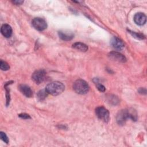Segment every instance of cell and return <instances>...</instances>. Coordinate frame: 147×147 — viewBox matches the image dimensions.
Here are the masks:
<instances>
[{
  "mask_svg": "<svg viewBox=\"0 0 147 147\" xmlns=\"http://www.w3.org/2000/svg\"><path fill=\"white\" fill-rule=\"evenodd\" d=\"M65 88L64 85L60 82H53L48 84L45 90L48 94L52 95H58L62 93Z\"/></svg>",
  "mask_w": 147,
  "mask_h": 147,
  "instance_id": "1",
  "label": "cell"
},
{
  "mask_svg": "<svg viewBox=\"0 0 147 147\" xmlns=\"http://www.w3.org/2000/svg\"><path fill=\"white\" fill-rule=\"evenodd\" d=\"M32 24L34 29L39 31L44 30L47 27V24L46 21L43 18L40 17L34 18L32 21Z\"/></svg>",
  "mask_w": 147,
  "mask_h": 147,
  "instance_id": "4",
  "label": "cell"
},
{
  "mask_svg": "<svg viewBox=\"0 0 147 147\" xmlns=\"http://www.w3.org/2000/svg\"><path fill=\"white\" fill-rule=\"evenodd\" d=\"M48 92L47 91V90L45 89V90H41L40 91H38V92L37 93V99L41 101L42 100H44L48 95Z\"/></svg>",
  "mask_w": 147,
  "mask_h": 147,
  "instance_id": "14",
  "label": "cell"
},
{
  "mask_svg": "<svg viewBox=\"0 0 147 147\" xmlns=\"http://www.w3.org/2000/svg\"><path fill=\"white\" fill-rule=\"evenodd\" d=\"M110 42L113 47L117 50H121L125 47L123 41L117 37H113L111 38Z\"/></svg>",
  "mask_w": 147,
  "mask_h": 147,
  "instance_id": "8",
  "label": "cell"
},
{
  "mask_svg": "<svg viewBox=\"0 0 147 147\" xmlns=\"http://www.w3.org/2000/svg\"><path fill=\"white\" fill-rule=\"evenodd\" d=\"M108 56L111 60L115 61L124 63L126 61V59L125 56L118 52H115V51L111 52L108 54Z\"/></svg>",
  "mask_w": 147,
  "mask_h": 147,
  "instance_id": "7",
  "label": "cell"
},
{
  "mask_svg": "<svg viewBox=\"0 0 147 147\" xmlns=\"http://www.w3.org/2000/svg\"><path fill=\"white\" fill-rule=\"evenodd\" d=\"M0 68L2 71H7V70L9 69L10 66L9 65V64L6 62H5L3 60H1Z\"/></svg>",
  "mask_w": 147,
  "mask_h": 147,
  "instance_id": "16",
  "label": "cell"
},
{
  "mask_svg": "<svg viewBox=\"0 0 147 147\" xmlns=\"http://www.w3.org/2000/svg\"><path fill=\"white\" fill-rule=\"evenodd\" d=\"M135 23L138 25H142L146 23V17L143 13H137L134 16Z\"/></svg>",
  "mask_w": 147,
  "mask_h": 147,
  "instance_id": "9",
  "label": "cell"
},
{
  "mask_svg": "<svg viewBox=\"0 0 147 147\" xmlns=\"http://www.w3.org/2000/svg\"><path fill=\"white\" fill-rule=\"evenodd\" d=\"M74 91L79 94H85L89 90V86L87 83L82 79L76 80L73 84Z\"/></svg>",
  "mask_w": 147,
  "mask_h": 147,
  "instance_id": "2",
  "label": "cell"
},
{
  "mask_svg": "<svg viewBox=\"0 0 147 147\" xmlns=\"http://www.w3.org/2000/svg\"><path fill=\"white\" fill-rule=\"evenodd\" d=\"M72 47L76 49L79 50L82 52H86L88 49V47L82 42H75L72 45Z\"/></svg>",
  "mask_w": 147,
  "mask_h": 147,
  "instance_id": "13",
  "label": "cell"
},
{
  "mask_svg": "<svg viewBox=\"0 0 147 147\" xmlns=\"http://www.w3.org/2000/svg\"><path fill=\"white\" fill-rule=\"evenodd\" d=\"M96 116L101 120L105 122H107L109 120V112L103 106L98 107L95 110Z\"/></svg>",
  "mask_w": 147,
  "mask_h": 147,
  "instance_id": "3",
  "label": "cell"
},
{
  "mask_svg": "<svg viewBox=\"0 0 147 147\" xmlns=\"http://www.w3.org/2000/svg\"><path fill=\"white\" fill-rule=\"evenodd\" d=\"M45 75L46 71L44 69H40L33 72L32 76V78L36 83L40 84L44 81Z\"/></svg>",
  "mask_w": 147,
  "mask_h": 147,
  "instance_id": "6",
  "label": "cell"
},
{
  "mask_svg": "<svg viewBox=\"0 0 147 147\" xmlns=\"http://www.w3.org/2000/svg\"><path fill=\"white\" fill-rule=\"evenodd\" d=\"M18 116L22 118V119H29L30 118V117L29 116V114H26V113H22V114H20L18 115Z\"/></svg>",
  "mask_w": 147,
  "mask_h": 147,
  "instance_id": "19",
  "label": "cell"
},
{
  "mask_svg": "<svg viewBox=\"0 0 147 147\" xmlns=\"http://www.w3.org/2000/svg\"><path fill=\"white\" fill-rule=\"evenodd\" d=\"M96 87L98 89V90L100 92H104L105 91L106 89H105V87L103 85L101 84H99V83H98L97 84V86H96Z\"/></svg>",
  "mask_w": 147,
  "mask_h": 147,
  "instance_id": "18",
  "label": "cell"
},
{
  "mask_svg": "<svg viewBox=\"0 0 147 147\" xmlns=\"http://www.w3.org/2000/svg\"><path fill=\"white\" fill-rule=\"evenodd\" d=\"M128 118H130L129 110H121L118 113L116 117L117 122L120 125H123Z\"/></svg>",
  "mask_w": 147,
  "mask_h": 147,
  "instance_id": "5",
  "label": "cell"
},
{
  "mask_svg": "<svg viewBox=\"0 0 147 147\" xmlns=\"http://www.w3.org/2000/svg\"><path fill=\"white\" fill-rule=\"evenodd\" d=\"M12 2L16 4V5H21L24 2V1H20V0H19V1L17 0V1H13Z\"/></svg>",
  "mask_w": 147,
  "mask_h": 147,
  "instance_id": "20",
  "label": "cell"
},
{
  "mask_svg": "<svg viewBox=\"0 0 147 147\" xmlns=\"http://www.w3.org/2000/svg\"><path fill=\"white\" fill-rule=\"evenodd\" d=\"M18 88L20 92L26 97H31L33 95V92L31 88L27 85L20 84L18 87Z\"/></svg>",
  "mask_w": 147,
  "mask_h": 147,
  "instance_id": "10",
  "label": "cell"
},
{
  "mask_svg": "<svg viewBox=\"0 0 147 147\" xmlns=\"http://www.w3.org/2000/svg\"><path fill=\"white\" fill-rule=\"evenodd\" d=\"M0 136H1V138L2 139V140L6 142V144H7L9 142V139L7 137V136L6 135V134L2 131H1L0 132Z\"/></svg>",
  "mask_w": 147,
  "mask_h": 147,
  "instance_id": "17",
  "label": "cell"
},
{
  "mask_svg": "<svg viewBox=\"0 0 147 147\" xmlns=\"http://www.w3.org/2000/svg\"><path fill=\"white\" fill-rule=\"evenodd\" d=\"M59 36L61 39L64 41H69L74 38V34L71 32L67 31H59L58 32Z\"/></svg>",
  "mask_w": 147,
  "mask_h": 147,
  "instance_id": "12",
  "label": "cell"
},
{
  "mask_svg": "<svg viewBox=\"0 0 147 147\" xmlns=\"http://www.w3.org/2000/svg\"><path fill=\"white\" fill-rule=\"evenodd\" d=\"M128 32L136 38L140 39V40H142V39L145 38V36L141 33H136L134 32H131L130 30H128Z\"/></svg>",
  "mask_w": 147,
  "mask_h": 147,
  "instance_id": "15",
  "label": "cell"
},
{
  "mask_svg": "<svg viewBox=\"0 0 147 147\" xmlns=\"http://www.w3.org/2000/svg\"><path fill=\"white\" fill-rule=\"evenodd\" d=\"M1 31L3 36L6 38L10 37L12 34V29L8 24H3L2 25Z\"/></svg>",
  "mask_w": 147,
  "mask_h": 147,
  "instance_id": "11",
  "label": "cell"
}]
</instances>
